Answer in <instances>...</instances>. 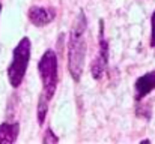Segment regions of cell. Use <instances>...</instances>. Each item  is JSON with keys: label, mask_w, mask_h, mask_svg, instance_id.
Masks as SVG:
<instances>
[{"label": "cell", "mask_w": 155, "mask_h": 144, "mask_svg": "<svg viewBox=\"0 0 155 144\" xmlns=\"http://www.w3.org/2000/svg\"><path fill=\"white\" fill-rule=\"evenodd\" d=\"M149 45L155 48V11L152 12V17H151V39H149Z\"/></svg>", "instance_id": "obj_9"}, {"label": "cell", "mask_w": 155, "mask_h": 144, "mask_svg": "<svg viewBox=\"0 0 155 144\" xmlns=\"http://www.w3.org/2000/svg\"><path fill=\"white\" fill-rule=\"evenodd\" d=\"M42 141H44V143H57V137L53 134V131L50 129V128L45 131V135H44Z\"/></svg>", "instance_id": "obj_10"}, {"label": "cell", "mask_w": 155, "mask_h": 144, "mask_svg": "<svg viewBox=\"0 0 155 144\" xmlns=\"http://www.w3.org/2000/svg\"><path fill=\"white\" fill-rule=\"evenodd\" d=\"M38 72L42 81V95L47 96L50 101L57 89V54L53 50H47L39 62H38Z\"/></svg>", "instance_id": "obj_3"}, {"label": "cell", "mask_w": 155, "mask_h": 144, "mask_svg": "<svg viewBox=\"0 0 155 144\" xmlns=\"http://www.w3.org/2000/svg\"><path fill=\"white\" fill-rule=\"evenodd\" d=\"M20 134V125L17 122H5L0 125V144H12Z\"/></svg>", "instance_id": "obj_7"}, {"label": "cell", "mask_w": 155, "mask_h": 144, "mask_svg": "<svg viewBox=\"0 0 155 144\" xmlns=\"http://www.w3.org/2000/svg\"><path fill=\"white\" fill-rule=\"evenodd\" d=\"M27 17L33 26L42 27V26L50 24L56 18V9L50 8V6H32V8H29Z\"/></svg>", "instance_id": "obj_5"}, {"label": "cell", "mask_w": 155, "mask_h": 144, "mask_svg": "<svg viewBox=\"0 0 155 144\" xmlns=\"http://www.w3.org/2000/svg\"><path fill=\"white\" fill-rule=\"evenodd\" d=\"M48 104H50V99L41 93L39 101H38V108H36V117H38V125L39 126L44 125V120H45L47 111H48Z\"/></svg>", "instance_id": "obj_8"}, {"label": "cell", "mask_w": 155, "mask_h": 144, "mask_svg": "<svg viewBox=\"0 0 155 144\" xmlns=\"http://www.w3.org/2000/svg\"><path fill=\"white\" fill-rule=\"evenodd\" d=\"M0 14H2V3H0Z\"/></svg>", "instance_id": "obj_11"}, {"label": "cell", "mask_w": 155, "mask_h": 144, "mask_svg": "<svg viewBox=\"0 0 155 144\" xmlns=\"http://www.w3.org/2000/svg\"><path fill=\"white\" fill-rule=\"evenodd\" d=\"M152 90H155V69L146 72L145 75L139 77L134 83V99L142 101Z\"/></svg>", "instance_id": "obj_6"}, {"label": "cell", "mask_w": 155, "mask_h": 144, "mask_svg": "<svg viewBox=\"0 0 155 144\" xmlns=\"http://www.w3.org/2000/svg\"><path fill=\"white\" fill-rule=\"evenodd\" d=\"M86 30H87V20L84 12L80 11L72 21V27L69 32V42H68V71L75 83L81 80L84 69L86 51H87Z\"/></svg>", "instance_id": "obj_1"}, {"label": "cell", "mask_w": 155, "mask_h": 144, "mask_svg": "<svg viewBox=\"0 0 155 144\" xmlns=\"http://www.w3.org/2000/svg\"><path fill=\"white\" fill-rule=\"evenodd\" d=\"M30 54H32V42L27 36L21 38L20 42L15 45L12 51V62L8 66V80L9 84L17 89L21 86L27 68H29V62H30Z\"/></svg>", "instance_id": "obj_2"}, {"label": "cell", "mask_w": 155, "mask_h": 144, "mask_svg": "<svg viewBox=\"0 0 155 144\" xmlns=\"http://www.w3.org/2000/svg\"><path fill=\"white\" fill-rule=\"evenodd\" d=\"M108 65V42L104 36V23L100 20V32H98V53L91 65V74L95 80H101L107 71Z\"/></svg>", "instance_id": "obj_4"}]
</instances>
